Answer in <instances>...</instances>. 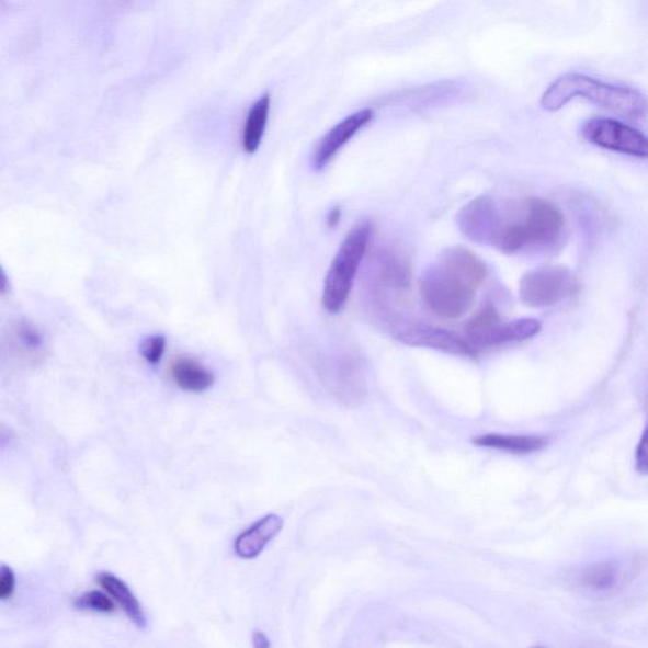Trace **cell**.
Masks as SVG:
<instances>
[{"instance_id":"cell-16","label":"cell","mask_w":648,"mask_h":648,"mask_svg":"<svg viewBox=\"0 0 648 648\" xmlns=\"http://www.w3.org/2000/svg\"><path fill=\"white\" fill-rule=\"evenodd\" d=\"M170 374L180 389L191 393L208 390L215 383V376L208 368L191 357H178L172 361Z\"/></svg>"},{"instance_id":"cell-6","label":"cell","mask_w":648,"mask_h":648,"mask_svg":"<svg viewBox=\"0 0 648 648\" xmlns=\"http://www.w3.org/2000/svg\"><path fill=\"white\" fill-rule=\"evenodd\" d=\"M541 331L537 319L521 318L503 323L498 311L490 302L486 303L478 315L466 325L467 343L477 354V350L500 346V344L524 341Z\"/></svg>"},{"instance_id":"cell-25","label":"cell","mask_w":648,"mask_h":648,"mask_svg":"<svg viewBox=\"0 0 648 648\" xmlns=\"http://www.w3.org/2000/svg\"><path fill=\"white\" fill-rule=\"evenodd\" d=\"M253 646H255L257 648H269L270 646V641L269 638L266 637V635L262 634V632L257 630L253 632Z\"/></svg>"},{"instance_id":"cell-8","label":"cell","mask_w":648,"mask_h":648,"mask_svg":"<svg viewBox=\"0 0 648 648\" xmlns=\"http://www.w3.org/2000/svg\"><path fill=\"white\" fill-rule=\"evenodd\" d=\"M577 283L568 269L545 266L527 273L520 283V299L530 308H547L570 297Z\"/></svg>"},{"instance_id":"cell-26","label":"cell","mask_w":648,"mask_h":648,"mask_svg":"<svg viewBox=\"0 0 648 648\" xmlns=\"http://www.w3.org/2000/svg\"><path fill=\"white\" fill-rule=\"evenodd\" d=\"M11 283L2 266H0V295L10 293Z\"/></svg>"},{"instance_id":"cell-1","label":"cell","mask_w":648,"mask_h":648,"mask_svg":"<svg viewBox=\"0 0 648 648\" xmlns=\"http://www.w3.org/2000/svg\"><path fill=\"white\" fill-rule=\"evenodd\" d=\"M487 266L465 248H448L420 278V293L434 315L456 319L469 311L487 277Z\"/></svg>"},{"instance_id":"cell-10","label":"cell","mask_w":648,"mask_h":648,"mask_svg":"<svg viewBox=\"0 0 648 648\" xmlns=\"http://www.w3.org/2000/svg\"><path fill=\"white\" fill-rule=\"evenodd\" d=\"M499 220V204L490 196H479L458 212L456 223L473 242L493 246Z\"/></svg>"},{"instance_id":"cell-19","label":"cell","mask_w":648,"mask_h":648,"mask_svg":"<svg viewBox=\"0 0 648 648\" xmlns=\"http://www.w3.org/2000/svg\"><path fill=\"white\" fill-rule=\"evenodd\" d=\"M11 334L19 348L27 354L35 355L45 349V336L34 322L29 319H18L11 326Z\"/></svg>"},{"instance_id":"cell-14","label":"cell","mask_w":648,"mask_h":648,"mask_svg":"<svg viewBox=\"0 0 648 648\" xmlns=\"http://www.w3.org/2000/svg\"><path fill=\"white\" fill-rule=\"evenodd\" d=\"M284 521L277 514L265 515L249 530H246L235 543V553L241 559H255L269 543L282 532Z\"/></svg>"},{"instance_id":"cell-13","label":"cell","mask_w":648,"mask_h":648,"mask_svg":"<svg viewBox=\"0 0 648 648\" xmlns=\"http://www.w3.org/2000/svg\"><path fill=\"white\" fill-rule=\"evenodd\" d=\"M625 570L617 562H595L570 573L569 586L592 595H605L617 590L625 580Z\"/></svg>"},{"instance_id":"cell-17","label":"cell","mask_w":648,"mask_h":648,"mask_svg":"<svg viewBox=\"0 0 648 648\" xmlns=\"http://www.w3.org/2000/svg\"><path fill=\"white\" fill-rule=\"evenodd\" d=\"M272 98L264 94L253 103L246 118L242 134L243 150L248 154H255L259 150L262 138H264Z\"/></svg>"},{"instance_id":"cell-18","label":"cell","mask_w":648,"mask_h":648,"mask_svg":"<svg viewBox=\"0 0 648 648\" xmlns=\"http://www.w3.org/2000/svg\"><path fill=\"white\" fill-rule=\"evenodd\" d=\"M474 444L513 454H532L545 448L548 445V440L543 436H511V434L490 433L475 439Z\"/></svg>"},{"instance_id":"cell-7","label":"cell","mask_w":648,"mask_h":648,"mask_svg":"<svg viewBox=\"0 0 648 648\" xmlns=\"http://www.w3.org/2000/svg\"><path fill=\"white\" fill-rule=\"evenodd\" d=\"M322 376L327 387L343 403H359L366 396L365 367L355 351L343 349L327 355L322 363Z\"/></svg>"},{"instance_id":"cell-5","label":"cell","mask_w":648,"mask_h":648,"mask_svg":"<svg viewBox=\"0 0 648 648\" xmlns=\"http://www.w3.org/2000/svg\"><path fill=\"white\" fill-rule=\"evenodd\" d=\"M372 234L371 220H360L352 227L336 253L323 286L322 303L328 314L339 315L346 306L361 262L364 261L371 243Z\"/></svg>"},{"instance_id":"cell-3","label":"cell","mask_w":648,"mask_h":648,"mask_svg":"<svg viewBox=\"0 0 648 648\" xmlns=\"http://www.w3.org/2000/svg\"><path fill=\"white\" fill-rule=\"evenodd\" d=\"M565 219L559 208L539 198L524 200L516 207H499L493 248L514 255L527 248H549L562 237Z\"/></svg>"},{"instance_id":"cell-2","label":"cell","mask_w":648,"mask_h":648,"mask_svg":"<svg viewBox=\"0 0 648 648\" xmlns=\"http://www.w3.org/2000/svg\"><path fill=\"white\" fill-rule=\"evenodd\" d=\"M410 291V266L400 252L383 246L368 259L363 278L365 310L377 325L394 331Z\"/></svg>"},{"instance_id":"cell-23","label":"cell","mask_w":648,"mask_h":648,"mask_svg":"<svg viewBox=\"0 0 648 648\" xmlns=\"http://www.w3.org/2000/svg\"><path fill=\"white\" fill-rule=\"evenodd\" d=\"M636 465H637V470L639 473L646 474V471H647L646 432L644 433L641 442H639V445L637 448Z\"/></svg>"},{"instance_id":"cell-21","label":"cell","mask_w":648,"mask_h":648,"mask_svg":"<svg viewBox=\"0 0 648 648\" xmlns=\"http://www.w3.org/2000/svg\"><path fill=\"white\" fill-rule=\"evenodd\" d=\"M167 340L161 334H154L150 338H146L141 344H139V352L141 356L151 365H158L166 354Z\"/></svg>"},{"instance_id":"cell-24","label":"cell","mask_w":648,"mask_h":648,"mask_svg":"<svg viewBox=\"0 0 648 648\" xmlns=\"http://www.w3.org/2000/svg\"><path fill=\"white\" fill-rule=\"evenodd\" d=\"M341 217H342L341 208H339V207L332 208L330 212H328V215L326 216V226L331 229L338 227L341 223Z\"/></svg>"},{"instance_id":"cell-4","label":"cell","mask_w":648,"mask_h":648,"mask_svg":"<svg viewBox=\"0 0 648 648\" xmlns=\"http://www.w3.org/2000/svg\"><path fill=\"white\" fill-rule=\"evenodd\" d=\"M577 98L629 121L643 120L647 112L646 98L637 89L606 84L578 72L565 73L555 80L547 88L541 105L548 112H556Z\"/></svg>"},{"instance_id":"cell-15","label":"cell","mask_w":648,"mask_h":648,"mask_svg":"<svg viewBox=\"0 0 648 648\" xmlns=\"http://www.w3.org/2000/svg\"><path fill=\"white\" fill-rule=\"evenodd\" d=\"M96 582L121 605V609L125 611L127 617L136 627L146 628L147 619L143 605L125 581L111 572H101L96 576Z\"/></svg>"},{"instance_id":"cell-20","label":"cell","mask_w":648,"mask_h":648,"mask_svg":"<svg viewBox=\"0 0 648 648\" xmlns=\"http://www.w3.org/2000/svg\"><path fill=\"white\" fill-rule=\"evenodd\" d=\"M78 610L92 611L98 613H112L114 611V603L109 595H105L98 590L87 592L77 598L76 603Z\"/></svg>"},{"instance_id":"cell-11","label":"cell","mask_w":648,"mask_h":648,"mask_svg":"<svg viewBox=\"0 0 648 648\" xmlns=\"http://www.w3.org/2000/svg\"><path fill=\"white\" fill-rule=\"evenodd\" d=\"M374 116V111L366 109L357 111L338 123L318 144L314 156H311V169L323 170L343 147L373 121Z\"/></svg>"},{"instance_id":"cell-12","label":"cell","mask_w":648,"mask_h":648,"mask_svg":"<svg viewBox=\"0 0 648 648\" xmlns=\"http://www.w3.org/2000/svg\"><path fill=\"white\" fill-rule=\"evenodd\" d=\"M394 336L401 343L408 344V346L432 349L453 355H477L469 343L457 338L453 332L442 330V328L437 327L425 325L408 326L400 328Z\"/></svg>"},{"instance_id":"cell-9","label":"cell","mask_w":648,"mask_h":648,"mask_svg":"<svg viewBox=\"0 0 648 648\" xmlns=\"http://www.w3.org/2000/svg\"><path fill=\"white\" fill-rule=\"evenodd\" d=\"M582 136L602 149L647 158L648 143L644 134L626 123L611 118H595L586 123Z\"/></svg>"},{"instance_id":"cell-22","label":"cell","mask_w":648,"mask_h":648,"mask_svg":"<svg viewBox=\"0 0 648 648\" xmlns=\"http://www.w3.org/2000/svg\"><path fill=\"white\" fill-rule=\"evenodd\" d=\"M15 590V573L10 566L0 564V601L11 598Z\"/></svg>"}]
</instances>
